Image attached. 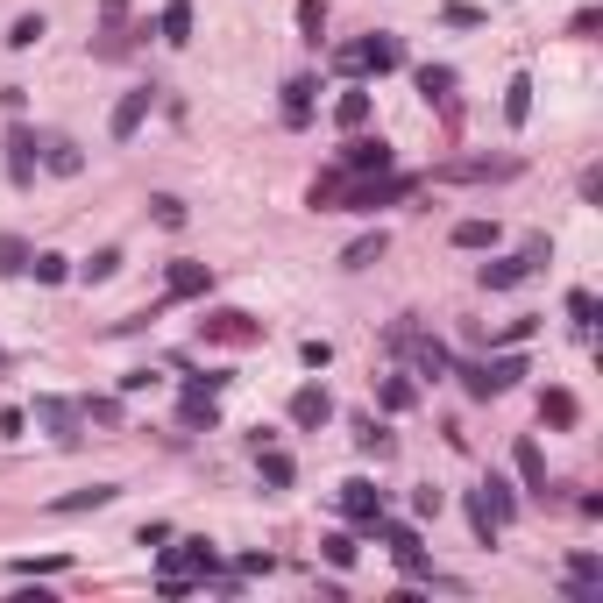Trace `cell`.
I'll return each mask as SVG.
<instances>
[{
    "mask_svg": "<svg viewBox=\"0 0 603 603\" xmlns=\"http://www.w3.org/2000/svg\"><path fill=\"white\" fill-rule=\"evenodd\" d=\"M114 497H121V483H86V490H71V497H57L50 511H57V518H71V511H107Z\"/></svg>",
    "mask_w": 603,
    "mask_h": 603,
    "instance_id": "9a60e30c",
    "label": "cell"
},
{
    "mask_svg": "<svg viewBox=\"0 0 603 603\" xmlns=\"http://www.w3.org/2000/svg\"><path fill=\"white\" fill-rule=\"evenodd\" d=\"M79 412H86L93 426H121V398H86Z\"/></svg>",
    "mask_w": 603,
    "mask_h": 603,
    "instance_id": "74e56055",
    "label": "cell"
},
{
    "mask_svg": "<svg viewBox=\"0 0 603 603\" xmlns=\"http://www.w3.org/2000/svg\"><path fill=\"white\" fill-rule=\"evenodd\" d=\"M455 249H497V220H455Z\"/></svg>",
    "mask_w": 603,
    "mask_h": 603,
    "instance_id": "83f0119b",
    "label": "cell"
},
{
    "mask_svg": "<svg viewBox=\"0 0 603 603\" xmlns=\"http://www.w3.org/2000/svg\"><path fill=\"white\" fill-rule=\"evenodd\" d=\"M540 419H547V426H554V433H568V426H575V419H582V398H575V391H561V384H554V391H540Z\"/></svg>",
    "mask_w": 603,
    "mask_h": 603,
    "instance_id": "2e32d148",
    "label": "cell"
},
{
    "mask_svg": "<svg viewBox=\"0 0 603 603\" xmlns=\"http://www.w3.org/2000/svg\"><path fill=\"white\" fill-rule=\"evenodd\" d=\"M412 511L419 518H440V490H412Z\"/></svg>",
    "mask_w": 603,
    "mask_h": 603,
    "instance_id": "7dc6e473",
    "label": "cell"
},
{
    "mask_svg": "<svg viewBox=\"0 0 603 603\" xmlns=\"http://www.w3.org/2000/svg\"><path fill=\"white\" fill-rule=\"evenodd\" d=\"M206 291H213L206 263H171V298H206Z\"/></svg>",
    "mask_w": 603,
    "mask_h": 603,
    "instance_id": "44dd1931",
    "label": "cell"
},
{
    "mask_svg": "<svg viewBox=\"0 0 603 603\" xmlns=\"http://www.w3.org/2000/svg\"><path fill=\"white\" fill-rule=\"evenodd\" d=\"M43 171L79 178V171H86V149H79V142H64V135H50V142H43Z\"/></svg>",
    "mask_w": 603,
    "mask_h": 603,
    "instance_id": "ac0fdd59",
    "label": "cell"
},
{
    "mask_svg": "<svg viewBox=\"0 0 603 603\" xmlns=\"http://www.w3.org/2000/svg\"><path fill=\"white\" fill-rule=\"evenodd\" d=\"M341 511H348V518L362 525V533H369V525L384 518V497H376V483H362V476H348V483H341Z\"/></svg>",
    "mask_w": 603,
    "mask_h": 603,
    "instance_id": "ba28073f",
    "label": "cell"
},
{
    "mask_svg": "<svg viewBox=\"0 0 603 603\" xmlns=\"http://www.w3.org/2000/svg\"><path fill=\"white\" fill-rule=\"evenodd\" d=\"M43 36H50V22H43V15H15V29H8V50H36Z\"/></svg>",
    "mask_w": 603,
    "mask_h": 603,
    "instance_id": "f1b7e54d",
    "label": "cell"
},
{
    "mask_svg": "<svg viewBox=\"0 0 603 603\" xmlns=\"http://www.w3.org/2000/svg\"><path fill=\"white\" fill-rule=\"evenodd\" d=\"M384 249H391V235H384V228H376V235H355V242L341 249V270H369Z\"/></svg>",
    "mask_w": 603,
    "mask_h": 603,
    "instance_id": "7402d4cb",
    "label": "cell"
},
{
    "mask_svg": "<svg viewBox=\"0 0 603 603\" xmlns=\"http://www.w3.org/2000/svg\"><path fill=\"white\" fill-rule=\"evenodd\" d=\"M547 256H554V242H547V235H533V242H525L518 256H504V263H483V291H511V284H525V277H533Z\"/></svg>",
    "mask_w": 603,
    "mask_h": 603,
    "instance_id": "7a4b0ae2",
    "label": "cell"
},
{
    "mask_svg": "<svg viewBox=\"0 0 603 603\" xmlns=\"http://www.w3.org/2000/svg\"><path fill=\"white\" fill-rule=\"evenodd\" d=\"M469 525H476V540H483V547L497 540V511L483 504V490H469Z\"/></svg>",
    "mask_w": 603,
    "mask_h": 603,
    "instance_id": "f546056e",
    "label": "cell"
},
{
    "mask_svg": "<svg viewBox=\"0 0 603 603\" xmlns=\"http://www.w3.org/2000/svg\"><path fill=\"white\" fill-rule=\"evenodd\" d=\"M568 320H575V327H596V320H603L596 291H568Z\"/></svg>",
    "mask_w": 603,
    "mask_h": 603,
    "instance_id": "d6a6232c",
    "label": "cell"
},
{
    "mask_svg": "<svg viewBox=\"0 0 603 603\" xmlns=\"http://www.w3.org/2000/svg\"><path fill=\"white\" fill-rule=\"evenodd\" d=\"M483 504L497 511V525H504V518H518V497H511V483H497V476L483 483Z\"/></svg>",
    "mask_w": 603,
    "mask_h": 603,
    "instance_id": "1f68e13d",
    "label": "cell"
},
{
    "mask_svg": "<svg viewBox=\"0 0 603 603\" xmlns=\"http://www.w3.org/2000/svg\"><path fill=\"white\" fill-rule=\"evenodd\" d=\"M355 447H362V455H391V433L376 426V419H362V426H355Z\"/></svg>",
    "mask_w": 603,
    "mask_h": 603,
    "instance_id": "836d02e7",
    "label": "cell"
},
{
    "mask_svg": "<svg viewBox=\"0 0 603 603\" xmlns=\"http://www.w3.org/2000/svg\"><path fill=\"white\" fill-rule=\"evenodd\" d=\"M341 171H391V142L348 135V149H341Z\"/></svg>",
    "mask_w": 603,
    "mask_h": 603,
    "instance_id": "7c38bea8",
    "label": "cell"
},
{
    "mask_svg": "<svg viewBox=\"0 0 603 603\" xmlns=\"http://www.w3.org/2000/svg\"><path fill=\"white\" fill-rule=\"evenodd\" d=\"M0 270H8V277H15V270H29V249H22L15 235H0Z\"/></svg>",
    "mask_w": 603,
    "mask_h": 603,
    "instance_id": "ab89813d",
    "label": "cell"
},
{
    "mask_svg": "<svg viewBox=\"0 0 603 603\" xmlns=\"http://www.w3.org/2000/svg\"><path fill=\"white\" fill-rule=\"evenodd\" d=\"M298 29H306V43L327 36V8H320V0H298Z\"/></svg>",
    "mask_w": 603,
    "mask_h": 603,
    "instance_id": "e575fe53",
    "label": "cell"
},
{
    "mask_svg": "<svg viewBox=\"0 0 603 603\" xmlns=\"http://www.w3.org/2000/svg\"><path fill=\"white\" fill-rule=\"evenodd\" d=\"M15 575H64V554H43V561H15Z\"/></svg>",
    "mask_w": 603,
    "mask_h": 603,
    "instance_id": "b9f144b4",
    "label": "cell"
},
{
    "mask_svg": "<svg viewBox=\"0 0 603 603\" xmlns=\"http://www.w3.org/2000/svg\"><path fill=\"white\" fill-rule=\"evenodd\" d=\"M0 433H8V440H22V433H29V412H15V405H8V412H0Z\"/></svg>",
    "mask_w": 603,
    "mask_h": 603,
    "instance_id": "f6af8a7d",
    "label": "cell"
},
{
    "mask_svg": "<svg viewBox=\"0 0 603 603\" xmlns=\"http://www.w3.org/2000/svg\"><path fill=\"white\" fill-rule=\"evenodd\" d=\"M298 355H306V369H327V362H334V341H320V334H313V341L298 348Z\"/></svg>",
    "mask_w": 603,
    "mask_h": 603,
    "instance_id": "60d3db41",
    "label": "cell"
},
{
    "mask_svg": "<svg viewBox=\"0 0 603 603\" xmlns=\"http://www.w3.org/2000/svg\"><path fill=\"white\" fill-rule=\"evenodd\" d=\"M376 398H384V412H412V405H419V384H412V376H384Z\"/></svg>",
    "mask_w": 603,
    "mask_h": 603,
    "instance_id": "484cf974",
    "label": "cell"
},
{
    "mask_svg": "<svg viewBox=\"0 0 603 603\" xmlns=\"http://www.w3.org/2000/svg\"><path fill=\"white\" fill-rule=\"evenodd\" d=\"M157 29H164V43H192V0H164Z\"/></svg>",
    "mask_w": 603,
    "mask_h": 603,
    "instance_id": "d4e9b609",
    "label": "cell"
},
{
    "mask_svg": "<svg viewBox=\"0 0 603 603\" xmlns=\"http://www.w3.org/2000/svg\"><path fill=\"white\" fill-rule=\"evenodd\" d=\"M149 206H157V220H164V228H185V206H178V199H149Z\"/></svg>",
    "mask_w": 603,
    "mask_h": 603,
    "instance_id": "ee69618b",
    "label": "cell"
},
{
    "mask_svg": "<svg viewBox=\"0 0 603 603\" xmlns=\"http://www.w3.org/2000/svg\"><path fill=\"white\" fill-rule=\"evenodd\" d=\"M142 121H149V86H142V93H121V100H114V114H107V135H114V142H128V135H135Z\"/></svg>",
    "mask_w": 603,
    "mask_h": 603,
    "instance_id": "8fae6325",
    "label": "cell"
},
{
    "mask_svg": "<svg viewBox=\"0 0 603 603\" xmlns=\"http://www.w3.org/2000/svg\"><path fill=\"white\" fill-rule=\"evenodd\" d=\"M334 121H341V128H348V135H355V128H362V121H369V93H362V86H348V93H341V100H334Z\"/></svg>",
    "mask_w": 603,
    "mask_h": 603,
    "instance_id": "4316f807",
    "label": "cell"
},
{
    "mask_svg": "<svg viewBox=\"0 0 603 603\" xmlns=\"http://www.w3.org/2000/svg\"><path fill=\"white\" fill-rule=\"evenodd\" d=\"M355 64L362 71H398L405 64V43L398 36H369V43H355Z\"/></svg>",
    "mask_w": 603,
    "mask_h": 603,
    "instance_id": "4fadbf2b",
    "label": "cell"
},
{
    "mask_svg": "<svg viewBox=\"0 0 603 603\" xmlns=\"http://www.w3.org/2000/svg\"><path fill=\"white\" fill-rule=\"evenodd\" d=\"M490 178H518V157H469V164H440V185H490Z\"/></svg>",
    "mask_w": 603,
    "mask_h": 603,
    "instance_id": "8992f818",
    "label": "cell"
},
{
    "mask_svg": "<svg viewBox=\"0 0 603 603\" xmlns=\"http://www.w3.org/2000/svg\"><path fill=\"white\" fill-rule=\"evenodd\" d=\"M313 93H320L313 79H291V86H284V121H291V128L313 121Z\"/></svg>",
    "mask_w": 603,
    "mask_h": 603,
    "instance_id": "603a6c76",
    "label": "cell"
},
{
    "mask_svg": "<svg viewBox=\"0 0 603 603\" xmlns=\"http://www.w3.org/2000/svg\"><path fill=\"white\" fill-rule=\"evenodd\" d=\"M256 469H263L270 490H291V476H298V462L284 455V447H263V440H256Z\"/></svg>",
    "mask_w": 603,
    "mask_h": 603,
    "instance_id": "ffe728a7",
    "label": "cell"
},
{
    "mask_svg": "<svg viewBox=\"0 0 603 603\" xmlns=\"http://www.w3.org/2000/svg\"><path fill=\"white\" fill-rule=\"evenodd\" d=\"M327 419H334V398H327L320 384H298V391H291V426L313 433V426H327Z\"/></svg>",
    "mask_w": 603,
    "mask_h": 603,
    "instance_id": "9c48e42d",
    "label": "cell"
},
{
    "mask_svg": "<svg viewBox=\"0 0 603 603\" xmlns=\"http://www.w3.org/2000/svg\"><path fill=\"white\" fill-rule=\"evenodd\" d=\"M199 334H206V341H220V348H249V341H263V327H256L249 313H235V306L206 313V320H199Z\"/></svg>",
    "mask_w": 603,
    "mask_h": 603,
    "instance_id": "5b68a950",
    "label": "cell"
},
{
    "mask_svg": "<svg viewBox=\"0 0 603 603\" xmlns=\"http://www.w3.org/2000/svg\"><path fill=\"white\" fill-rule=\"evenodd\" d=\"M455 376H462V391H469V398H504V391L518 384V376H525V355H497V362H462Z\"/></svg>",
    "mask_w": 603,
    "mask_h": 603,
    "instance_id": "6da1fadb",
    "label": "cell"
},
{
    "mask_svg": "<svg viewBox=\"0 0 603 603\" xmlns=\"http://www.w3.org/2000/svg\"><path fill=\"white\" fill-rule=\"evenodd\" d=\"M220 419V376H192L185 384V426H213Z\"/></svg>",
    "mask_w": 603,
    "mask_h": 603,
    "instance_id": "52a82bcc",
    "label": "cell"
},
{
    "mask_svg": "<svg viewBox=\"0 0 603 603\" xmlns=\"http://www.w3.org/2000/svg\"><path fill=\"white\" fill-rule=\"evenodd\" d=\"M511 462H518V483H525V490L547 497V455H540V440H518V447H511Z\"/></svg>",
    "mask_w": 603,
    "mask_h": 603,
    "instance_id": "5bb4252c",
    "label": "cell"
},
{
    "mask_svg": "<svg viewBox=\"0 0 603 603\" xmlns=\"http://www.w3.org/2000/svg\"><path fill=\"white\" fill-rule=\"evenodd\" d=\"M114 270H121V249H100V256H86V263H79V277H86V284H107Z\"/></svg>",
    "mask_w": 603,
    "mask_h": 603,
    "instance_id": "4dcf8cb0",
    "label": "cell"
},
{
    "mask_svg": "<svg viewBox=\"0 0 603 603\" xmlns=\"http://www.w3.org/2000/svg\"><path fill=\"white\" fill-rule=\"evenodd\" d=\"M504 121H511V128H525V121H533V79H525V71L504 86Z\"/></svg>",
    "mask_w": 603,
    "mask_h": 603,
    "instance_id": "cb8c5ba5",
    "label": "cell"
},
{
    "mask_svg": "<svg viewBox=\"0 0 603 603\" xmlns=\"http://www.w3.org/2000/svg\"><path fill=\"white\" fill-rule=\"evenodd\" d=\"M320 554H327L334 568H355V540H348V533H327V540H320Z\"/></svg>",
    "mask_w": 603,
    "mask_h": 603,
    "instance_id": "f35d334b",
    "label": "cell"
},
{
    "mask_svg": "<svg viewBox=\"0 0 603 603\" xmlns=\"http://www.w3.org/2000/svg\"><path fill=\"white\" fill-rule=\"evenodd\" d=\"M440 22H447V29H476V22H483V8H469V0H447Z\"/></svg>",
    "mask_w": 603,
    "mask_h": 603,
    "instance_id": "d590c367",
    "label": "cell"
},
{
    "mask_svg": "<svg viewBox=\"0 0 603 603\" xmlns=\"http://www.w3.org/2000/svg\"><path fill=\"white\" fill-rule=\"evenodd\" d=\"M164 540H171V525H164V518H149L142 533H135V547H164Z\"/></svg>",
    "mask_w": 603,
    "mask_h": 603,
    "instance_id": "7bdbcfd3",
    "label": "cell"
},
{
    "mask_svg": "<svg viewBox=\"0 0 603 603\" xmlns=\"http://www.w3.org/2000/svg\"><path fill=\"white\" fill-rule=\"evenodd\" d=\"M419 93H426L440 114H455V71H447V64H419Z\"/></svg>",
    "mask_w": 603,
    "mask_h": 603,
    "instance_id": "e0dca14e",
    "label": "cell"
},
{
    "mask_svg": "<svg viewBox=\"0 0 603 603\" xmlns=\"http://www.w3.org/2000/svg\"><path fill=\"white\" fill-rule=\"evenodd\" d=\"M568 29H575V36H596V29H603V8H582V15H575Z\"/></svg>",
    "mask_w": 603,
    "mask_h": 603,
    "instance_id": "bcb514c9",
    "label": "cell"
},
{
    "mask_svg": "<svg viewBox=\"0 0 603 603\" xmlns=\"http://www.w3.org/2000/svg\"><path fill=\"white\" fill-rule=\"evenodd\" d=\"M36 426H43L57 447H79V440H86V412L71 405V398H36Z\"/></svg>",
    "mask_w": 603,
    "mask_h": 603,
    "instance_id": "277c9868",
    "label": "cell"
},
{
    "mask_svg": "<svg viewBox=\"0 0 603 603\" xmlns=\"http://www.w3.org/2000/svg\"><path fill=\"white\" fill-rule=\"evenodd\" d=\"M213 540H185V547H171L164 540V568H157V582H192V575H213Z\"/></svg>",
    "mask_w": 603,
    "mask_h": 603,
    "instance_id": "3957f363",
    "label": "cell"
},
{
    "mask_svg": "<svg viewBox=\"0 0 603 603\" xmlns=\"http://www.w3.org/2000/svg\"><path fill=\"white\" fill-rule=\"evenodd\" d=\"M100 22H107L100 57H128V8H121V0H100Z\"/></svg>",
    "mask_w": 603,
    "mask_h": 603,
    "instance_id": "d6986e66",
    "label": "cell"
},
{
    "mask_svg": "<svg viewBox=\"0 0 603 603\" xmlns=\"http://www.w3.org/2000/svg\"><path fill=\"white\" fill-rule=\"evenodd\" d=\"M29 270H36V284H64V277H71L64 256H29Z\"/></svg>",
    "mask_w": 603,
    "mask_h": 603,
    "instance_id": "8d00e7d4",
    "label": "cell"
},
{
    "mask_svg": "<svg viewBox=\"0 0 603 603\" xmlns=\"http://www.w3.org/2000/svg\"><path fill=\"white\" fill-rule=\"evenodd\" d=\"M36 164H43V157H36V135L15 121V128H8V178H15V185H36Z\"/></svg>",
    "mask_w": 603,
    "mask_h": 603,
    "instance_id": "30bf717a",
    "label": "cell"
}]
</instances>
